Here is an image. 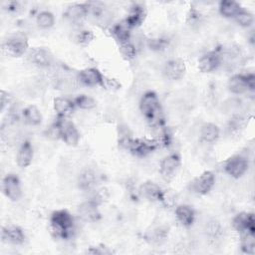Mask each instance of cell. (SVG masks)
<instances>
[{
	"label": "cell",
	"mask_w": 255,
	"mask_h": 255,
	"mask_svg": "<svg viewBox=\"0 0 255 255\" xmlns=\"http://www.w3.org/2000/svg\"><path fill=\"white\" fill-rule=\"evenodd\" d=\"M200 139L206 143H214L220 136V129L213 123H205L200 128Z\"/></svg>",
	"instance_id": "d4e9b609"
},
{
	"label": "cell",
	"mask_w": 255,
	"mask_h": 255,
	"mask_svg": "<svg viewBox=\"0 0 255 255\" xmlns=\"http://www.w3.org/2000/svg\"><path fill=\"white\" fill-rule=\"evenodd\" d=\"M34 157V148L32 143L29 140H24L16 153V162L19 167L26 168L28 167Z\"/></svg>",
	"instance_id": "d6986e66"
},
{
	"label": "cell",
	"mask_w": 255,
	"mask_h": 255,
	"mask_svg": "<svg viewBox=\"0 0 255 255\" xmlns=\"http://www.w3.org/2000/svg\"><path fill=\"white\" fill-rule=\"evenodd\" d=\"M146 17V10L143 5L134 3L130 6L127 18L124 20L130 29L140 26Z\"/></svg>",
	"instance_id": "ac0fdd59"
},
{
	"label": "cell",
	"mask_w": 255,
	"mask_h": 255,
	"mask_svg": "<svg viewBox=\"0 0 255 255\" xmlns=\"http://www.w3.org/2000/svg\"><path fill=\"white\" fill-rule=\"evenodd\" d=\"M186 72V67L185 63L181 59H171L167 61L163 68H162V73L163 75L172 81H177L180 80Z\"/></svg>",
	"instance_id": "9a60e30c"
},
{
	"label": "cell",
	"mask_w": 255,
	"mask_h": 255,
	"mask_svg": "<svg viewBox=\"0 0 255 255\" xmlns=\"http://www.w3.org/2000/svg\"><path fill=\"white\" fill-rule=\"evenodd\" d=\"M232 227L239 233H255V218L252 212H240L232 219Z\"/></svg>",
	"instance_id": "8fae6325"
},
{
	"label": "cell",
	"mask_w": 255,
	"mask_h": 255,
	"mask_svg": "<svg viewBox=\"0 0 255 255\" xmlns=\"http://www.w3.org/2000/svg\"><path fill=\"white\" fill-rule=\"evenodd\" d=\"M215 185V175L212 171L206 170L196 176L189 184V189L197 195L208 194Z\"/></svg>",
	"instance_id": "8992f818"
},
{
	"label": "cell",
	"mask_w": 255,
	"mask_h": 255,
	"mask_svg": "<svg viewBox=\"0 0 255 255\" xmlns=\"http://www.w3.org/2000/svg\"><path fill=\"white\" fill-rule=\"evenodd\" d=\"M139 111L151 128L162 127V110L158 96L153 91H147L142 95L139 101Z\"/></svg>",
	"instance_id": "7a4b0ae2"
},
{
	"label": "cell",
	"mask_w": 255,
	"mask_h": 255,
	"mask_svg": "<svg viewBox=\"0 0 255 255\" xmlns=\"http://www.w3.org/2000/svg\"><path fill=\"white\" fill-rule=\"evenodd\" d=\"M11 100H12V97L11 95L4 91V90H1L0 92V105H1V112L4 111V109L11 103Z\"/></svg>",
	"instance_id": "60d3db41"
},
{
	"label": "cell",
	"mask_w": 255,
	"mask_h": 255,
	"mask_svg": "<svg viewBox=\"0 0 255 255\" xmlns=\"http://www.w3.org/2000/svg\"><path fill=\"white\" fill-rule=\"evenodd\" d=\"M3 194L11 201H18L22 196V187L19 177L14 173H9L2 180Z\"/></svg>",
	"instance_id": "30bf717a"
},
{
	"label": "cell",
	"mask_w": 255,
	"mask_h": 255,
	"mask_svg": "<svg viewBox=\"0 0 255 255\" xmlns=\"http://www.w3.org/2000/svg\"><path fill=\"white\" fill-rule=\"evenodd\" d=\"M130 31L131 29L128 26V24L125 21H122L112 26L111 35L119 44H123L130 41Z\"/></svg>",
	"instance_id": "484cf974"
},
{
	"label": "cell",
	"mask_w": 255,
	"mask_h": 255,
	"mask_svg": "<svg viewBox=\"0 0 255 255\" xmlns=\"http://www.w3.org/2000/svg\"><path fill=\"white\" fill-rule=\"evenodd\" d=\"M167 233H168V231L165 228L157 227V228L153 229L150 233H148L146 238L151 244H160L166 239Z\"/></svg>",
	"instance_id": "e575fe53"
},
{
	"label": "cell",
	"mask_w": 255,
	"mask_h": 255,
	"mask_svg": "<svg viewBox=\"0 0 255 255\" xmlns=\"http://www.w3.org/2000/svg\"><path fill=\"white\" fill-rule=\"evenodd\" d=\"M140 195L150 201L160 202L163 195V189L152 181H145L140 184L138 189Z\"/></svg>",
	"instance_id": "44dd1931"
},
{
	"label": "cell",
	"mask_w": 255,
	"mask_h": 255,
	"mask_svg": "<svg viewBox=\"0 0 255 255\" xmlns=\"http://www.w3.org/2000/svg\"><path fill=\"white\" fill-rule=\"evenodd\" d=\"M227 88L234 95H242L254 91L255 76L253 73L235 74L229 78Z\"/></svg>",
	"instance_id": "277c9868"
},
{
	"label": "cell",
	"mask_w": 255,
	"mask_h": 255,
	"mask_svg": "<svg viewBox=\"0 0 255 255\" xmlns=\"http://www.w3.org/2000/svg\"><path fill=\"white\" fill-rule=\"evenodd\" d=\"M97 182H98V175L91 168H86L82 170L77 179L78 186L83 191L93 190L96 187Z\"/></svg>",
	"instance_id": "603a6c76"
},
{
	"label": "cell",
	"mask_w": 255,
	"mask_h": 255,
	"mask_svg": "<svg viewBox=\"0 0 255 255\" xmlns=\"http://www.w3.org/2000/svg\"><path fill=\"white\" fill-rule=\"evenodd\" d=\"M36 24L39 28L43 30L50 29L55 24V16L50 11H47V10L41 11L38 13L36 17Z\"/></svg>",
	"instance_id": "f546056e"
},
{
	"label": "cell",
	"mask_w": 255,
	"mask_h": 255,
	"mask_svg": "<svg viewBox=\"0 0 255 255\" xmlns=\"http://www.w3.org/2000/svg\"><path fill=\"white\" fill-rule=\"evenodd\" d=\"M101 86L103 88H105L106 90H109L111 92L118 91L119 89H121V83L117 79L109 78V77H106V76H104V79H103V82H102Z\"/></svg>",
	"instance_id": "74e56055"
},
{
	"label": "cell",
	"mask_w": 255,
	"mask_h": 255,
	"mask_svg": "<svg viewBox=\"0 0 255 255\" xmlns=\"http://www.w3.org/2000/svg\"><path fill=\"white\" fill-rule=\"evenodd\" d=\"M204 231L206 235L211 239H218L222 235L221 224L217 220H210L205 224Z\"/></svg>",
	"instance_id": "836d02e7"
},
{
	"label": "cell",
	"mask_w": 255,
	"mask_h": 255,
	"mask_svg": "<svg viewBox=\"0 0 255 255\" xmlns=\"http://www.w3.org/2000/svg\"><path fill=\"white\" fill-rule=\"evenodd\" d=\"M177 221L184 227H190L195 220V212L193 208L187 204H179L174 209Z\"/></svg>",
	"instance_id": "cb8c5ba5"
},
{
	"label": "cell",
	"mask_w": 255,
	"mask_h": 255,
	"mask_svg": "<svg viewBox=\"0 0 255 255\" xmlns=\"http://www.w3.org/2000/svg\"><path fill=\"white\" fill-rule=\"evenodd\" d=\"M99 203L94 199H90L88 201L83 202L78 207L79 216L88 222H96L100 219V211H99Z\"/></svg>",
	"instance_id": "2e32d148"
},
{
	"label": "cell",
	"mask_w": 255,
	"mask_h": 255,
	"mask_svg": "<svg viewBox=\"0 0 255 255\" xmlns=\"http://www.w3.org/2000/svg\"><path fill=\"white\" fill-rule=\"evenodd\" d=\"M234 20L237 22V24L239 26H241L243 28H249L254 23V16L250 11L242 8L238 12V14L235 16Z\"/></svg>",
	"instance_id": "d6a6232c"
},
{
	"label": "cell",
	"mask_w": 255,
	"mask_h": 255,
	"mask_svg": "<svg viewBox=\"0 0 255 255\" xmlns=\"http://www.w3.org/2000/svg\"><path fill=\"white\" fill-rule=\"evenodd\" d=\"M86 253L92 255H110L113 254L114 251L105 245H97L91 246L89 249H87Z\"/></svg>",
	"instance_id": "f35d334b"
},
{
	"label": "cell",
	"mask_w": 255,
	"mask_h": 255,
	"mask_svg": "<svg viewBox=\"0 0 255 255\" xmlns=\"http://www.w3.org/2000/svg\"><path fill=\"white\" fill-rule=\"evenodd\" d=\"M158 142L155 139H143V138H130L127 145L133 155L137 157H145L150 154L158 146Z\"/></svg>",
	"instance_id": "9c48e42d"
},
{
	"label": "cell",
	"mask_w": 255,
	"mask_h": 255,
	"mask_svg": "<svg viewBox=\"0 0 255 255\" xmlns=\"http://www.w3.org/2000/svg\"><path fill=\"white\" fill-rule=\"evenodd\" d=\"M244 127V118L236 115L234 117H232L228 123V129L230 130V132H237L239 131L242 128Z\"/></svg>",
	"instance_id": "8d00e7d4"
},
{
	"label": "cell",
	"mask_w": 255,
	"mask_h": 255,
	"mask_svg": "<svg viewBox=\"0 0 255 255\" xmlns=\"http://www.w3.org/2000/svg\"><path fill=\"white\" fill-rule=\"evenodd\" d=\"M61 128V139L70 146H76L81 138V134L75 124L68 118H58Z\"/></svg>",
	"instance_id": "ba28073f"
},
{
	"label": "cell",
	"mask_w": 255,
	"mask_h": 255,
	"mask_svg": "<svg viewBox=\"0 0 255 255\" xmlns=\"http://www.w3.org/2000/svg\"><path fill=\"white\" fill-rule=\"evenodd\" d=\"M181 164V157L178 153L173 152L165 155L159 163V173L161 177L169 181L171 180L179 170Z\"/></svg>",
	"instance_id": "52a82bcc"
},
{
	"label": "cell",
	"mask_w": 255,
	"mask_h": 255,
	"mask_svg": "<svg viewBox=\"0 0 255 255\" xmlns=\"http://www.w3.org/2000/svg\"><path fill=\"white\" fill-rule=\"evenodd\" d=\"M242 9L241 5L233 0H222L219 2L218 11L224 18H235L238 12Z\"/></svg>",
	"instance_id": "83f0119b"
},
{
	"label": "cell",
	"mask_w": 255,
	"mask_h": 255,
	"mask_svg": "<svg viewBox=\"0 0 255 255\" xmlns=\"http://www.w3.org/2000/svg\"><path fill=\"white\" fill-rule=\"evenodd\" d=\"M73 101H74V104H75L76 108L81 109V110H85V111L93 110L97 106L96 100L94 98L88 96V95H85V94L77 96Z\"/></svg>",
	"instance_id": "4dcf8cb0"
},
{
	"label": "cell",
	"mask_w": 255,
	"mask_h": 255,
	"mask_svg": "<svg viewBox=\"0 0 255 255\" xmlns=\"http://www.w3.org/2000/svg\"><path fill=\"white\" fill-rule=\"evenodd\" d=\"M104 79V75L94 67L82 69L77 74V80L80 84L86 87L101 86Z\"/></svg>",
	"instance_id": "7c38bea8"
},
{
	"label": "cell",
	"mask_w": 255,
	"mask_h": 255,
	"mask_svg": "<svg viewBox=\"0 0 255 255\" xmlns=\"http://www.w3.org/2000/svg\"><path fill=\"white\" fill-rule=\"evenodd\" d=\"M75 104L73 100L67 97H57L53 101V109L58 118H69L75 110Z\"/></svg>",
	"instance_id": "7402d4cb"
},
{
	"label": "cell",
	"mask_w": 255,
	"mask_h": 255,
	"mask_svg": "<svg viewBox=\"0 0 255 255\" xmlns=\"http://www.w3.org/2000/svg\"><path fill=\"white\" fill-rule=\"evenodd\" d=\"M89 14V5L87 3H75L67 7L65 17L73 23H81Z\"/></svg>",
	"instance_id": "ffe728a7"
},
{
	"label": "cell",
	"mask_w": 255,
	"mask_h": 255,
	"mask_svg": "<svg viewBox=\"0 0 255 255\" xmlns=\"http://www.w3.org/2000/svg\"><path fill=\"white\" fill-rule=\"evenodd\" d=\"M119 52L120 54L122 55V57L127 60V61H131L135 58L136 56V53H137V50H136V47L135 45L130 42V41H128L126 43H123V44H120L119 46Z\"/></svg>",
	"instance_id": "1f68e13d"
},
{
	"label": "cell",
	"mask_w": 255,
	"mask_h": 255,
	"mask_svg": "<svg viewBox=\"0 0 255 255\" xmlns=\"http://www.w3.org/2000/svg\"><path fill=\"white\" fill-rule=\"evenodd\" d=\"M241 235L240 248L244 254L253 255L255 253V233L246 232Z\"/></svg>",
	"instance_id": "f1b7e54d"
},
{
	"label": "cell",
	"mask_w": 255,
	"mask_h": 255,
	"mask_svg": "<svg viewBox=\"0 0 255 255\" xmlns=\"http://www.w3.org/2000/svg\"><path fill=\"white\" fill-rule=\"evenodd\" d=\"M46 134L47 136H49L50 138H53V139H61V128H60V125H59V122L57 121L56 123L52 124L47 131H46Z\"/></svg>",
	"instance_id": "ab89813d"
},
{
	"label": "cell",
	"mask_w": 255,
	"mask_h": 255,
	"mask_svg": "<svg viewBox=\"0 0 255 255\" xmlns=\"http://www.w3.org/2000/svg\"><path fill=\"white\" fill-rule=\"evenodd\" d=\"M249 168V160L243 154H234L224 162V171L231 177H242Z\"/></svg>",
	"instance_id": "5b68a950"
},
{
	"label": "cell",
	"mask_w": 255,
	"mask_h": 255,
	"mask_svg": "<svg viewBox=\"0 0 255 255\" xmlns=\"http://www.w3.org/2000/svg\"><path fill=\"white\" fill-rule=\"evenodd\" d=\"M29 60L32 64L40 68H47L53 62V56L49 50L45 48H32L28 53Z\"/></svg>",
	"instance_id": "e0dca14e"
},
{
	"label": "cell",
	"mask_w": 255,
	"mask_h": 255,
	"mask_svg": "<svg viewBox=\"0 0 255 255\" xmlns=\"http://www.w3.org/2000/svg\"><path fill=\"white\" fill-rule=\"evenodd\" d=\"M1 239L3 242L12 245H21L24 243L26 236L23 229L15 224H8L1 229Z\"/></svg>",
	"instance_id": "4fadbf2b"
},
{
	"label": "cell",
	"mask_w": 255,
	"mask_h": 255,
	"mask_svg": "<svg viewBox=\"0 0 255 255\" xmlns=\"http://www.w3.org/2000/svg\"><path fill=\"white\" fill-rule=\"evenodd\" d=\"M222 64L221 55L216 51H209L203 54L197 62V66L199 71L202 73H211L218 69V67Z\"/></svg>",
	"instance_id": "5bb4252c"
},
{
	"label": "cell",
	"mask_w": 255,
	"mask_h": 255,
	"mask_svg": "<svg viewBox=\"0 0 255 255\" xmlns=\"http://www.w3.org/2000/svg\"><path fill=\"white\" fill-rule=\"evenodd\" d=\"M22 118H23V121L27 125L32 126V127H36V126L41 125L42 120H43L40 110L34 105L27 106L22 111Z\"/></svg>",
	"instance_id": "4316f807"
},
{
	"label": "cell",
	"mask_w": 255,
	"mask_h": 255,
	"mask_svg": "<svg viewBox=\"0 0 255 255\" xmlns=\"http://www.w3.org/2000/svg\"><path fill=\"white\" fill-rule=\"evenodd\" d=\"M29 49L28 37L25 33L16 32L10 35L3 43V50L12 57H21Z\"/></svg>",
	"instance_id": "3957f363"
},
{
	"label": "cell",
	"mask_w": 255,
	"mask_h": 255,
	"mask_svg": "<svg viewBox=\"0 0 255 255\" xmlns=\"http://www.w3.org/2000/svg\"><path fill=\"white\" fill-rule=\"evenodd\" d=\"M49 230L54 238L69 239L75 232V219L67 209H58L51 213Z\"/></svg>",
	"instance_id": "6da1fadb"
},
{
	"label": "cell",
	"mask_w": 255,
	"mask_h": 255,
	"mask_svg": "<svg viewBox=\"0 0 255 255\" xmlns=\"http://www.w3.org/2000/svg\"><path fill=\"white\" fill-rule=\"evenodd\" d=\"M94 38H95V35L92 31L84 29V30L79 31V33L76 36V41L78 44H80L82 46H87L91 42H93Z\"/></svg>",
	"instance_id": "d590c367"
}]
</instances>
